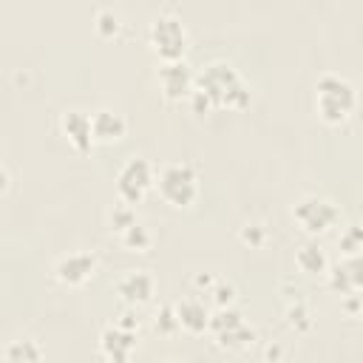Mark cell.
I'll list each match as a JSON object with an SVG mask.
<instances>
[{
    "mask_svg": "<svg viewBox=\"0 0 363 363\" xmlns=\"http://www.w3.org/2000/svg\"><path fill=\"white\" fill-rule=\"evenodd\" d=\"M125 233V244L128 247H133V250H147V244H150V235L145 233V227H139L136 221L128 227V230H122Z\"/></svg>",
    "mask_w": 363,
    "mask_h": 363,
    "instance_id": "obj_15",
    "label": "cell"
},
{
    "mask_svg": "<svg viewBox=\"0 0 363 363\" xmlns=\"http://www.w3.org/2000/svg\"><path fill=\"white\" fill-rule=\"evenodd\" d=\"M150 40L159 51V57L167 62V60H182L184 54V28L176 17H156L153 28H150Z\"/></svg>",
    "mask_w": 363,
    "mask_h": 363,
    "instance_id": "obj_4",
    "label": "cell"
},
{
    "mask_svg": "<svg viewBox=\"0 0 363 363\" xmlns=\"http://www.w3.org/2000/svg\"><path fill=\"white\" fill-rule=\"evenodd\" d=\"M159 82H162V88H164V94L170 99H179L190 88V71H187V65L182 60H167L159 68Z\"/></svg>",
    "mask_w": 363,
    "mask_h": 363,
    "instance_id": "obj_7",
    "label": "cell"
},
{
    "mask_svg": "<svg viewBox=\"0 0 363 363\" xmlns=\"http://www.w3.org/2000/svg\"><path fill=\"white\" fill-rule=\"evenodd\" d=\"M6 357H40V352L37 349H26V346H14V349L6 352Z\"/></svg>",
    "mask_w": 363,
    "mask_h": 363,
    "instance_id": "obj_18",
    "label": "cell"
},
{
    "mask_svg": "<svg viewBox=\"0 0 363 363\" xmlns=\"http://www.w3.org/2000/svg\"><path fill=\"white\" fill-rule=\"evenodd\" d=\"M150 292H153V281L145 272H130L128 278L119 281V295L130 303H145L150 298Z\"/></svg>",
    "mask_w": 363,
    "mask_h": 363,
    "instance_id": "obj_10",
    "label": "cell"
},
{
    "mask_svg": "<svg viewBox=\"0 0 363 363\" xmlns=\"http://www.w3.org/2000/svg\"><path fill=\"white\" fill-rule=\"evenodd\" d=\"M295 218L309 230V233H323L326 227L335 224L337 218V207L326 199H303L295 207Z\"/></svg>",
    "mask_w": 363,
    "mask_h": 363,
    "instance_id": "obj_6",
    "label": "cell"
},
{
    "mask_svg": "<svg viewBox=\"0 0 363 363\" xmlns=\"http://www.w3.org/2000/svg\"><path fill=\"white\" fill-rule=\"evenodd\" d=\"M102 346H105V352H108L113 360H125V357H128V349L133 346V335H128V332H122V329H108V332L102 335Z\"/></svg>",
    "mask_w": 363,
    "mask_h": 363,
    "instance_id": "obj_12",
    "label": "cell"
},
{
    "mask_svg": "<svg viewBox=\"0 0 363 363\" xmlns=\"http://www.w3.org/2000/svg\"><path fill=\"white\" fill-rule=\"evenodd\" d=\"M111 221H113V227H116V230H128V227L133 224V213H130V210H116Z\"/></svg>",
    "mask_w": 363,
    "mask_h": 363,
    "instance_id": "obj_16",
    "label": "cell"
},
{
    "mask_svg": "<svg viewBox=\"0 0 363 363\" xmlns=\"http://www.w3.org/2000/svg\"><path fill=\"white\" fill-rule=\"evenodd\" d=\"M298 264L306 269V272H320L323 269V252L318 250V247H303L301 250V255H298Z\"/></svg>",
    "mask_w": 363,
    "mask_h": 363,
    "instance_id": "obj_14",
    "label": "cell"
},
{
    "mask_svg": "<svg viewBox=\"0 0 363 363\" xmlns=\"http://www.w3.org/2000/svg\"><path fill=\"white\" fill-rule=\"evenodd\" d=\"M62 128H65V133H68V139L74 142L77 150H82V153L91 150V139H94V133H91V119H88L85 113H79V111L65 113Z\"/></svg>",
    "mask_w": 363,
    "mask_h": 363,
    "instance_id": "obj_9",
    "label": "cell"
},
{
    "mask_svg": "<svg viewBox=\"0 0 363 363\" xmlns=\"http://www.w3.org/2000/svg\"><path fill=\"white\" fill-rule=\"evenodd\" d=\"M96 20H99V26H96V28H99V34H111V28L116 31V17H113L111 11H102Z\"/></svg>",
    "mask_w": 363,
    "mask_h": 363,
    "instance_id": "obj_17",
    "label": "cell"
},
{
    "mask_svg": "<svg viewBox=\"0 0 363 363\" xmlns=\"http://www.w3.org/2000/svg\"><path fill=\"white\" fill-rule=\"evenodd\" d=\"M179 323L187 326L190 332H201L204 323H207V312H204V306H199L196 301H184V303L179 306Z\"/></svg>",
    "mask_w": 363,
    "mask_h": 363,
    "instance_id": "obj_13",
    "label": "cell"
},
{
    "mask_svg": "<svg viewBox=\"0 0 363 363\" xmlns=\"http://www.w3.org/2000/svg\"><path fill=\"white\" fill-rule=\"evenodd\" d=\"M159 190L176 207L190 204L196 199V190H199L193 167L190 164H170V167H164L162 176H159Z\"/></svg>",
    "mask_w": 363,
    "mask_h": 363,
    "instance_id": "obj_3",
    "label": "cell"
},
{
    "mask_svg": "<svg viewBox=\"0 0 363 363\" xmlns=\"http://www.w3.org/2000/svg\"><path fill=\"white\" fill-rule=\"evenodd\" d=\"M153 184V170L145 159H130L122 170H119V196L128 201V204H136L142 201V196L150 190Z\"/></svg>",
    "mask_w": 363,
    "mask_h": 363,
    "instance_id": "obj_5",
    "label": "cell"
},
{
    "mask_svg": "<svg viewBox=\"0 0 363 363\" xmlns=\"http://www.w3.org/2000/svg\"><path fill=\"white\" fill-rule=\"evenodd\" d=\"M6 182H9V179H6V173H3V167H0V190L6 187Z\"/></svg>",
    "mask_w": 363,
    "mask_h": 363,
    "instance_id": "obj_19",
    "label": "cell"
},
{
    "mask_svg": "<svg viewBox=\"0 0 363 363\" xmlns=\"http://www.w3.org/2000/svg\"><path fill=\"white\" fill-rule=\"evenodd\" d=\"M88 275H94V258L82 255V252L62 258L60 267H57V278L65 281V284H82Z\"/></svg>",
    "mask_w": 363,
    "mask_h": 363,
    "instance_id": "obj_8",
    "label": "cell"
},
{
    "mask_svg": "<svg viewBox=\"0 0 363 363\" xmlns=\"http://www.w3.org/2000/svg\"><path fill=\"white\" fill-rule=\"evenodd\" d=\"M122 130H125V122H122L116 113H111V111H99V113L91 116V133H94L96 139L111 142V139H119Z\"/></svg>",
    "mask_w": 363,
    "mask_h": 363,
    "instance_id": "obj_11",
    "label": "cell"
},
{
    "mask_svg": "<svg viewBox=\"0 0 363 363\" xmlns=\"http://www.w3.org/2000/svg\"><path fill=\"white\" fill-rule=\"evenodd\" d=\"M318 111L326 122H343L352 111H354V91L346 79L340 77H320L318 82Z\"/></svg>",
    "mask_w": 363,
    "mask_h": 363,
    "instance_id": "obj_2",
    "label": "cell"
},
{
    "mask_svg": "<svg viewBox=\"0 0 363 363\" xmlns=\"http://www.w3.org/2000/svg\"><path fill=\"white\" fill-rule=\"evenodd\" d=\"M196 99V108L201 111V105H218V108H244L250 102V91L244 88V82L238 79V74L224 65V62H216L210 65L201 79H199V88L193 94Z\"/></svg>",
    "mask_w": 363,
    "mask_h": 363,
    "instance_id": "obj_1",
    "label": "cell"
}]
</instances>
